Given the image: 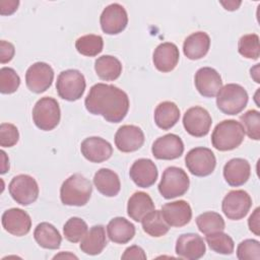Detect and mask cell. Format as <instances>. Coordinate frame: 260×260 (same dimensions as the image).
Segmentation results:
<instances>
[{
  "mask_svg": "<svg viewBox=\"0 0 260 260\" xmlns=\"http://www.w3.org/2000/svg\"><path fill=\"white\" fill-rule=\"evenodd\" d=\"M92 186L88 179L81 174L68 177L60 188V199L64 205L83 206L90 199Z\"/></svg>",
  "mask_w": 260,
  "mask_h": 260,
  "instance_id": "2",
  "label": "cell"
},
{
  "mask_svg": "<svg viewBox=\"0 0 260 260\" xmlns=\"http://www.w3.org/2000/svg\"><path fill=\"white\" fill-rule=\"evenodd\" d=\"M19 139L18 129L11 123H2L0 125V145L2 147H11Z\"/></svg>",
  "mask_w": 260,
  "mask_h": 260,
  "instance_id": "41",
  "label": "cell"
},
{
  "mask_svg": "<svg viewBox=\"0 0 260 260\" xmlns=\"http://www.w3.org/2000/svg\"><path fill=\"white\" fill-rule=\"evenodd\" d=\"M88 231V226L86 222L80 217H71L69 218L64 226L63 234L67 241L71 243H77L82 240L85 234Z\"/></svg>",
  "mask_w": 260,
  "mask_h": 260,
  "instance_id": "36",
  "label": "cell"
},
{
  "mask_svg": "<svg viewBox=\"0 0 260 260\" xmlns=\"http://www.w3.org/2000/svg\"><path fill=\"white\" fill-rule=\"evenodd\" d=\"M151 152L157 159H176L183 154L184 143L178 135L173 133L166 134L153 142Z\"/></svg>",
  "mask_w": 260,
  "mask_h": 260,
  "instance_id": "14",
  "label": "cell"
},
{
  "mask_svg": "<svg viewBox=\"0 0 260 260\" xmlns=\"http://www.w3.org/2000/svg\"><path fill=\"white\" fill-rule=\"evenodd\" d=\"M210 38L204 31H196L186 38L183 44L184 55L190 60L203 58L209 50Z\"/></svg>",
  "mask_w": 260,
  "mask_h": 260,
  "instance_id": "24",
  "label": "cell"
},
{
  "mask_svg": "<svg viewBox=\"0 0 260 260\" xmlns=\"http://www.w3.org/2000/svg\"><path fill=\"white\" fill-rule=\"evenodd\" d=\"M122 259H146V254L144 253L143 249L139 246H136V245H133V246H130L128 247L123 255L121 256Z\"/></svg>",
  "mask_w": 260,
  "mask_h": 260,
  "instance_id": "43",
  "label": "cell"
},
{
  "mask_svg": "<svg viewBox=\"0 0 260 260\" xmlns=\"http://www.w3.org/2000/svg\"><path fill=\"white\" fill-rule=\"evenodd\" d=\"M129 176L131 180L141 188L152 186L158 176L155 164L149 158H139L130 168Z\"/></svg>",
  "mask_w": 260,
  "mask_h": 260,
  "instance_id": "20",
  "label": "cell"
},
{
  "mask_svg": "<svg viewBox=\"0 0 260 260\" xmlns=\"http://www.w3.org/2000/svg\"><path fill=\"white\" fill-rule=\"evenodd\" d=\"M194 82L198 92L205 98H214L222 87L219 73L211 67H202L197 70Z\"/></svg>",
  "mask_w": 260,
  "mask_h": 260,
  "instance_id": "15",
  "label": "cell"
},
{
  "mask_svg": "<svg viewBox=\"0 0 260 260\" xmlns=\"http://www.w3.org/2000/svg\"><path fill=\"white\" fill-rule=\"evenodd\" d=\"M14 53L15 49L11 43L3 40L0 42V62L2 64L11 61L14 57Z\"/></svg>",
  "mask_w": 260,
  "mask_h": 260,
  "instance_id": "42",
  "label": "cell"
},
{
  "mask_svg": "<svg viewBox=\"0 0 260 260\" xmlns=\"http://www.w3.org/2000/svg\"><path fill=\"white\" fill-rule=\"evenodd\" d=\"M180 53L178 47L173 43H161L153 52L152 61L154 67L160 72H170L175 69L179 62Z\"/></svg>",
  "mask_w": 260,
  "mask_h": 260,
  "instance_id": "22",
  "label": "cell"
},
{
  "mask_svg": "<svg viewBox=\"0 0 260 260\" xmlns=\"http://www.w3.org/2000/svg\"><path fill=\"white\" fill-rule=\"evenodd\" d=\"M245 137V131L240 122L236 120H223L219 122L212 134V146L219 151L233 150L241 145Z\"/></svg>",
  "mask_w": 260,
  "mask_h": 260,
  "instance_id": "3",
  "label": "cell"
},
{
  "mask_svg": "<svg viewBox=\"0 0 260 260\" xmlns=\"http://www.w3.org/2000/svg\"><path fill=\"white\" fill-rule=\"evenodd\" d=\"M19 5L18 0H1L0 1V14L10 15L17 10Z\"/></svg>",
  "mask_w": 260,
  "mask_h": 260,
  "instance_id": "44",
  "label": "cell"
},
{
  "mask_svg": "<svg viewBox=\"0 0 260 260\" xmlns=\"http://www.w3.org/2000/svg\"><path fill=\"white\" fill-rule=\"evenodd\" d=\"M196 224L198 230L204 235L222 232L225 226L222 216L214 211H206L199 214L196 217Z\"/></svg>",
  "mask_w": 260,
  "mask_h": 260,
  "instance_id": "33",
  "label": "cell"
},
{
  "mask_svg": "<svg viewBox=\"0 0 260 260\" xmlns=\"http://www.w3.org/2000/svg\"><path fill=\"white\" fill-rule=\"evenodd\" d=\"M211 124L212 119L208 111L199 106L188 109L183 117L185 130L194 137H203L207 135Z\"/></svg>",
  "mask_w": 260,
  "mask_h": 260,
  "instance_id": "11",
  "label": "cell"
},
{
  "mask_svg": "<svg viewBox=\"0 0 260 260\" xmlns=\"http://www.w3.org/2000/svg\"><path fill=\"white\" fill-rule=\"evenodd\" d=\"M241 124L249 138L254 140L260 139V113L256 110H249L241 117Z\"/></svg>",
  "mask_w": 260,
  "mask_h": 260,
  "instance_id": "38",
  "label": "cell"
},
{
  "mask_svg": "<svg viewBox=\"0 0 260 260\" xmlns=\"http://www.w3.org/2000/svg\"><path fill=\"white\" fill-rule=\"evenodd\" d=\"M20 85V77L13 68L2 67L0 69V91L9 94L17 90Z\"/></svg>",
  "mask_w": 260,
  "mask_h": 260,
  "instance_id": "39",
  "label": "cell"
},
{
  "mask_svg": "<svg viewBox=\"0 0 260 260\" xmlns=\"http://www.w3.org/2000/svg\"><path fill=\"white\" fill-rule=\"evenodd\" d=\"M86 82L83 74L76 69L62 71L56 81V89L59 96L65 101L79 100L85 89Z\"/></svg>",
  "mask_w": 260,
  "mask_h": 260,
  "instance_id": "7",
  "label": "cell"
},
{
  "mask_svg": "<svg viewBox=\"0 0 260 260\" xmlns=\"http://www.w3.org/2000/svg\"><path fill=\"white\" fill-rule=\"evenodd\" d=\"M107 246L105 228L101 224L93 225L82 238L79 248L87 255H99Z\"/></svg>",
  "mask_w": 260,
  "mask_h": 260,
  "instance_id": "26",
  "label": "cell"
},
{
  "mask_svg": "<svg viewBox=\"0 0 260 260\" xmlns=\"http://www.w3.org/2000/svg\"><path fill=\"white\" fill-rule=\"evenodd\" d=\"M143 231L154 238H159L165 236L169 230L170 225L165 220L160 210H152L141 220Z\"/></svg>",
  "mask_w": 260,
  "mask_h": 260,
  "instance_id": "32",
  "label": "cell"
},
{
  "mask_svg": "<svg viewBox=\"0 0 260 260\" xmlns=\"http://www.w3.org/2000/svg\"><path fill=\"white\" fill-rule=\"evenodd\" d=\"M8 190L13 200L23 206L34 203L39 197L37 181L31 176L25 174L13 177L9 183Z\"/></svg>",
  "mask_w": 260,
  "mask_h": 260,
  "instance_id": "9",
  "label": "cell"
},
{
  "mask_svg": "<svg viewBox=\"0 0 260 260\" xmlns=\"http://www.w3.org/2000/svg\"><path fill=\"white\" fill-rule=\"evenodd\" d=\"M57 258H74V259H77V257L75 255L70 254V253H64V252L54 256V259H57Z\"/></svg>",
  "mask_w": 260,
  "mask_h": 260,
  "instance_id": "48",
  "label": "cell"
},
{
  "mask_svg": "<svg viewBox=\"0 0 260 260\" xmlns=\"http://www.w3.org/2000/svg\"><path fill=\"white\" fill-rule=\"evenodd\" d=\"M237 257L240 260H259L260 243L257 240L247 239L241 242L237 248Z\"/></svg>",
  "mask_w": 260,
  "mask_h": 260,
  "instance_id": "40",
  "label": "cell"
},
{
  "mask_svg": "<svg viewBox=\"0 0 260 260\" xmlns=\"http://www.w3.org/2000/svg\"><path fill=\"white\" fill-rule=\"evenodd\" d=\"M252 206L250 195L244 190L230 191L222 199L221 209L224 215L232 220L244 218Z\"/></svg>",
  "mask_w": 260,
  "mask_h": 260,
  "instance_id": "10",
  "label": "cell"
},
{
  "mask_svg": "<svg viewBox=\"0 0 260 260\" xmlns=\"http://www.w3.org/2000/svg\"><path fill=\"white\" fill-rule=\"evenodd\" d=\"M190 180L187 173L178 167L167 168L158 184V191L166 199L183 196L189 189Z\"/></svg>",
  "mask_w": 260,
  "mask_h": 260,
  "instance_id": "5",
  "label": "cell"
},
{
  "mask_svg": "<svg viewBox=\"0 0 260 260\" xmlns=\"http://www.w3.org/2000/svg\"><path fill=\"white\" fill-rule=\"evenodd\" d=\"M205 236V240L212 251L223 255H231L234 252L235 243L228 234L215 232Z\"/></svg>",
  "mask_w": 260,
  "mask_h": 260,
  "instance_id": "35",
  "label": "cell"
},
{
  "mask_svg": "<svg viewBox=\"0 0 260 260\" xmlns=\"http://www.w3.org/2000/svg\"><path fill=\"white\" fill-rule=\"evenodd\" d=\"M248 100V93L242 85L229 83L216 94V106L223 114L237 115L246 108Z\"/></svg>",
  "mask_w": 260,
  "mask_h": 260,
  "instance_id": "4",
  "label": "cell"
},
{
  "mask_svg": "<svg viewBox=\"0 0 260 260\" xmlns=\"http://www.w3.org/2000/svg\"><path fill=\"white\" fill-rule=\"evenodd\" d=\"M259 212H260V209H259V207H257L253 211V213L250 215V217L248 219L249 229L256 236L260 235V225H259V218H260V216H259Z\"/></svg>",
  "mask_w": 260,
  "mask_h": 260,
  "instance_id": "45",
  "label": "cell"
},
{
  "mask_svg": "<svg viewBox=\"0 0 260 260\" xmlns=\"http://www.w3.org/2000/svg\"><path fill=\"white\" fill-rule=\"evenodd\" d=\"M176 254L183 259L197 260L201 258L206 251L203 239L197 234H183L176 242Z\"/></svg>",
  "mask_w": 260,
  "mask_h": 260,
  "instance_id": "18",
  "label": "cell"
},
{
  "mask_svg": "<svg viewBox=\"0 0 260 260\" xmlns=\"http://www.w3.org/2000/svg\"><path fill=\"white\" fill-rule=\"evenodd\" d=\"M93 184L96 190L107 197L118 195L121 189V183L118 175L110 169H100L93 177Z\"/></svg>",
  "mask_w": 260,
  "mask_h": 260,
  "instance_id": "27",
  "label": "cell"
},
{
  "mask_svg": "<svg viewBox=\"0 0 260 260\" xmlns=\"http://www.w3.org/2000/svg\"><path fill=\"white\" fill-rule=\"evenodd\" d=\"M109 239L116 244H127L135 236V226L124 217H114L107 225Z\"/></svg>",
  "mask_w": 260,
  "mask_h": 260,
  "instance_id": "28",
  "label": "cell"
},
{
  "mask_svg": "<svg viewBox=\"0 0 260 260\" xmlns=\"http://www.w3.org/2000/svg\"><path fill=\"white\" fill-rule=\"evenodd\" d=\"M82 155L91 162H103L109 159L113 153V147L110 142L102 137L91 136L85 138L80 145Z\"/></svg>",
  "mask_w": 260,
  "mask_h": 260,
  "instance_id": "19",
  "label": "cell"
},
{
  "mask_svg": "<svg viewBox=\"0 0 260 260\" xmlns=\"http://www.w3.org/2000/svg\"><path fill=\"white\" fill-rule=\"evenodd\" d=\"M104 41L99 35H85L78 38L75 42V48L78 53L87 57H94L103 51Z\"/></svg>",
  "mask_w": 260,
  "mask_h": 260,
  "instance_id": "34",
  "label": "cell"
},
{
  "mask_svg": "<svg viewBox=\"0 0 260 260\" xmlns=\"http://www.w3.org/2000/svg\"><path fill=\"white\" fill-rule=\"evenodd\" d=\"M96 75L106 81L116 80L122 73V64L114 56L104 55L99 57L94 62Z\"/></svg>",
  "mask_w": 260,
  "mask_h": 260,
  "instance_id": "31",
  "label": "cell"
},
{
  "mask_svg": "<svg viewBox=\"0 0 260 260\" xmlns=\"http://www.w3.org/2000/svg\"><path fill=\"white\" fill-rule=\"evenodd\" d=\"M84 105L90 114L100 115L110 123H119L126 117L130 104L124 90L100 82L90 87Z\"/></svg>",
  "mask_w": 260,
  "mask_h": 260,
  "instance_id": "1",
  "label": "cell"
},
{
  "mask_svg": "<svg viewBox=\"0 0 260 260\" xmlns=\"http://www.w3.org/2000/svg\"><path fill=\"white\" fill-rule=\"evenodd\" d=\"M34 238L39 246L50 250L58 249L62 242L59 231L49 222L39 223L34 231Z\"/></svg>",
  "mask_w": 260,
  "mask_h": 260,
  "instance_id": "29",
  "label": "cell"
},
{
  "mask_svg": "<svg viewBox=\"0 0 260 260\" xmlns=\"http://www.w3.org/2000/svg\"><path fill=\"white\" fill-rule=\"evenodd\" d=\"M259 65H260V64H256V66H255V70H256V71H255V72L251 69V76L254 78V80H255L257 83H259V82H260V81H259V77H258V72H259V71H258V69H259Z\"/></svg>",
  "mask_w": 260,
  "mask_h": 260,
  "instance_id": "49",
  "label": "cell"
},
{
  "mask_svg": "<svg viewBox=\"0 0 260 260\" xmlns=\"http://www.w3.org/2000/svg\"><path fill=\"white\" fill-rule=\"evenodd\" d=\"M53 79L54 70L45 62L34 63L27 68L25 73L26 86L35 93L46 91L52 85Z\"/></svg>",
  "mask_w": 260,
  "mask_h": 260,
  "instance_id": "12",
  "label": "cell"
},
{
  "mask_svg": "<svg viewBox=\"0 0 260 260\" xmlns=\"http://www.w3.org/2000/svg\"><path fill=\"white\" fill-rule=\"evenodd\" d=\"M1 222L6 232L16 237L26 235L31 228L29 214L20 208H10L4 211Z\"/></svg>",
  "mask_w": 260,
  "mask_h": 260,
  "instance_id": "17",
  "label": "cell"
},
{
  "mask_svg": "<svg viewBox=\"0 0 260 260\" xmlns=\"http://www.w3.org/2000/svg\"><path fill=\"white\" fill-rule=\"evenodd\" d=\"M1 174H5L9 170V159L4 150H1Z\"/></svg>",
  "mask_w": 260,
  "mask_h": 260,
  "instance_id": "47",
  "label": "cell"
},
{
  "mask_svg": "<svg viewBox=\"0 0 260 260\" xmlns=\"http://www.w3.org/2000/svg\"><path fill=\"white\" fill-rule=\"evenodd\" d=\"M60 118V107L54 98H41L32 109V121L41 130H53L59 124Z\"/></svg>",
  "mask_w": 260,
  "mask_h": 260,
  "instance_id": "6",
  "label": "cell"
},
{
  "mask_svg": "<svg viewBox=\"0 0 260 260\" xmlns=\"http://www.w3.org/2000/svg\"><path fill=\"white\" fill-rule=\"evenodd\" d=\"M251 175V167L247 159L236 157L230 159L223 167V178L232 187L244 185Z\"/></svg>",
  "mask_w": 260,
  "mask_h": 260,
  "instance_id": "23",
  "label": "cell"
},
{
  "mask_svg": "<svg viewBox=\"0 0 260 260\" xmlns=\"http://www.w3.org/2000/svg\"><path fill=\"white\" fill-rule=\"evenodd\" d=\"M160 211L170 226H184L189 223L192 218L191 206L185 200L166 203L162 205Z\"/></svg>",
  "mask_w": 260,
  "mask_h": 260,
  "instance_id": "21",
  "label": "cell"
},
{
  "mask_svg": "<svg viewBox=\"0 0 260 260\" xmlns=\"http://www.w3.org/2000/svg\"><path fill=\"white\" fill-rule=\"evenodd\" d=\"M152 210H154V203L151 197L145 192H135L128 200L127 214L137 222H141Z\"/></svg>",
  "mask_w": 260,
  "mask_h": 260,
  "instance_id": "25",
  "label": "cell"
},
{
  "mask_svg": "<svg viewBox=\"0 0 260 260\" xmlns=\"http://www.w3.org/2000/svg\"><path fill=\"white\" fill-rule=\"evenodd\" d=\"M144 143L143 131L135 125H123L115 134V144L122 152L138 150Z\"/></svg>",
  "mask_w": 260,
  "mask_h": 260,
  "instance_id": "16",
  "label": "cell"
},
{
  "mask_svg": "<svg viewBox=\"0 0 260 260\" xmlns=\"http://www.w3.org/2000/svg\"><path fill=\"white\" fill-rule=\"evenodd\" d=\"M102 30L107 35H118L122 32L128 23V15L125 8L119 3L108 5L100 17Z\"/></svg>",
  "mask_w": 260,
  "mask_h": 260,
  "instance_id": "13",
  "label": "cell"
},
{
  "mask_svg": "<svg viewBox=\"0 0 260 260\" xmlns=\"http://www.w3.org/2000/svg\"><path fill=\"white\" fill-rule=\"evenodd\" d=\"M238 51L245 58L257 60L260 56L258 35L249 34L241 37L238 43Z\"/></svg>",
  "mask_w": 260,
  "mask_h": 260,
  "instance_id": "37",
  "label": "cell"
},
{
  "mask_svg": "<svg viewBox=\"0 0 260 260\" xmlns=\"http://www.w3.org/2000/svg\"><path fill=\"white\" fill-rule=\"evenodd\" d=\"M185 164L192 175L206 177L213 173L216 166V158L211 149L207 147H195L187 152Z\"/></svg>",
  "mask_w": 260,
  "mask_h": 260,
  "instance_id": "8",
  "label": "cell"
},
{
  "mask_svg": "<svg viewBox=\"0 0 260 260\" xmlns=\"http://www.w3.org/2000/svg\"><path fill=\"white\" fill-rule=\"evenodd\" d=\"M224 9L230 10V11H234L237 10L239 8V6L242 4L241 1H235V0H231V1H220L219 2Z\"/></svg>",
  "mask_w": 260,
  "mask_h": 260,
  "instance_id": "46",
  "label": "cell"
},
{
  "mask_svg": "<svg viewBox=\"0 0 260 260\" xmlns=\"http://www.w3.org/2000/svg\"><path fill=\"white\" fill-rule=\"evenodd\" d=\"M180 119V110L173 102H162L154 110V122L162 130H169L174 127Z\"/></svg>",
  "mask_w": 260,
  "mask_h": 260,
  "instance_id": "30",
  "label": "cell"
}]
</instances>
